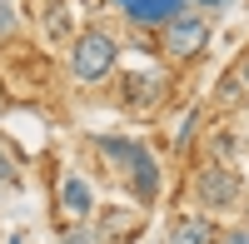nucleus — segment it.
<instances>
[{
	"instance_id": "nucleus-1",
	"label": "nucleus",
	"mask_w": 249,
	"mask_h": 244,
	"mask_svg": "<svg viewBox=\"0 0 249 244\" xmlns=\"http://www.w3.org/2000/svg\"><path fill=\"white\" fill-rule=\"evenodd\" d=\"M115 55H120L115 35L110 30H90V35H80V45L70 55V70H75V80H105L115 70Z\"/></svg>"
},
{
	"instance_id": "nucleus-2",
	"label": "nucleus",
	"mask_w": 249,
	"mask_h": 244,
	"mask_svg": "<svg viewBox=\"0 0 249 244\" xmlns=\"http://www.w3.org/2000/svg\"><path fill=\"white\" fill-rule=\"evenodd\" d=\"M160 30H164V55H175V60H195L204 45H210V20L195 15V10L164 20Z\"/></svg>"
},
{
	"instance_id": "nucleus-3",
	"label": "nucleus",
	"mask_w": 249,
	"mask_h": 244,
	"mask_svg": "<svg viewBox=\"0 0 249 244\" xmlns=\"http://www.w3.org/2000/svg\"><path fill=\"white\" fill-rule=\"evenodd\" d=\"M239 194H244L239 174H234V170H224V165L199 170V179H195V199H199L204 209H234V205H239Z\"/></svg>"
},
{
	"instance_id": "nucleus-4",
	"label": "nucleus",
	"mask_w": 249,
	"mask_h": 244,
	"mask_svg": "<svg viewBox=\"0 0 249 244\" xmlns=\"http://www.w3.org/2000/svg\"><path fill=\"white\" fill-rule=\"evenodd\" d=\"M124 10V20H135V25H164V20L184 15V0H115Z\"/></svg>"
},
{
	"instance_id": "nucleus-5",
	"label": "nucleus",
	"mask_w": 249,
	"mask_h": 244,
	"mask_svg": "<svg viewBox=\"0 0 249 244\" xmlns=\"http://www.w3.org/2000/svg\"><path fill=\"white\" fill-rule=\"evenodd\" d=\"M124 174H130V194L140 199V205H155V194H160V165H155V155L144 150Z\"/></svg>"
},
{
	"instance_id": "nucleus-6",
	"label": "nucleus",
	"mask_w": 249,
	"mask_h": 244,
	"mask_svg": "<svg viewBox=\"0 0 249 244\" xmlns=\"http://www.w3.org/2000/svg\"><path fill=\"white\" fill-rule=\"evenodd\" d=\"M164 244H214V225L204 214H184V219L170 225V239Z\"/></svg>"
},
{
	"instance_id": "nucleus-7",
	"label": "nucleus",
	"mask_w": 249,
	"mask_h": 244,
	"mask_svg": "<svg viewBox=\"0 0 249 244\" xmlns=\"http://www.w3.org/2000/svg\"><path fill=\"white\" fill-rule=\"evenodd\" d=\"M95 150L105 155V159H110L115 170H130L135 159L144 155V145H140V139H120V135H110V139H95Z\"/></svg>"
},
{
	"instance_id": "nucleus-8",
	"label": "nucleus",
	"mask_w": 249,
	"mask_h": 244,
	"mask_svg": "<svg viewBox=\"0 0 249 244\" xmlns=\"http://www.w3.org/2000/svg\"><path fill=\"white\" fill-rule=\"evenodd\" d=\"M135 229H140V214H135V209H110L105 219H100V239H105V244L130 239Z\"/></svg>"
},
{
	"instance_id": "nucleus-9",
	"label": "nucleus",
	"mask_w": 249,
	"mask_h": 244,
	"mask_svg": "<svg viewBox=\"0 0 249 244\" xmlns=\"http://www.w3.org/2000/svg\"><path fill=\"white\" fill-rule=\"evenodd\" d=\"M60 205H65L70 214H80V219H85L95 205H90V185H85V179H80V174H65V185H60Z\"/></svg>"
},
{
	"instance_id": "nucleus-10",
	"label": "nucleus",
	"mask_w": 249,
	"mask_h": 244,
	"mask_svg": "<svg viewBox=\"0 0 249 244\" xmlns=\"http://www.w3.org/2000/svg\"><path fill=\"white\" fill-rule=\"evenodd\" d=\"M124 105L130 110H140V105H155V95H160V80L155 75H135V80H124Z\"/></svg>"
},
{
	"instance_id": "nucleus-11",
	"label": "nucleus",
	"mask_w": 249,
	"mask_h": 244,
	"mask_svg": "<svg viewBox=\"0 0 249 244\" xmlns=\"http://www.w3.org/2000/svg\"><path fill=\"white\" fill-rule=\"evenodd\" d=\"M214 100H219V105H224V110H234V105H244V100H249V95H244V85H239V75H234V70L214 80Z\"/></svg>"
},
{
	"instance_id": "nucleus-12",
	"label": "nucleus",
	"mask_w": 249,
	"mask_h": 244,
	"mask_svg": "<svg viewBox=\"0 0 249 244\" xmlns=\"http://www.w3.org/2000/svg\"><path fill=\"white\" fill-rule=\"evenodd\" d=\"M195 125H199V110H184V120H179V130H175V150H184L195 139Z\"/></svg>"
},
{
	"instance_id": "nucleus-13",
	"label": "nucleus",
	"mask_w": 249,
	"mask_h": 244,
	"mask_svg": "<svg viewBox=\"0 0 249 244\" xmlns=\"http://www.w3.org/2000/svg\"><path fill=\"white\" fill-rule=\"evenodd\" d=\"M0 179H5V185H15V179H20V170H15V159H10L5 150H0Z\"/></svg>"
},
{
	"instance_id": "nucleus-14",
	"label": "nucleus",
	"mask_w": 249,
	"mask_h": 244,
	"mask_svg": "<svg viewBox=\"0 0 249 244\" xmlns=\"http://www.w3.org/2000/svg\"><path fill=\"white\" fill-rule=\"evenodd\" d=\"M214 244H249V229H224L214 234Z\"/></svg>"
},
{
	"instance_id": "nucleus-15",
	"label": "nucleus",
	"mask_w": 249,
	"mask_h": 244,
	"mask_svg": "<svg viewBox=\"0 0 249 244\" xmlns=\"http://www.w3.org/2000/svg\"><path fill=\"white\" fill-rule=\"evenodd\" d=\"M15 30V5H0V40Z\"/></svg>"
},
{
	"instance_id": "nucleus-16",
	"label": "nucleus",
	"mask_w": 249,
	"mask_h": 244,
	"mask_svg": "<svg viewBox=\"0 0 249 244\" xmlns=\"http://www.w3.org/2000/svg\"><path fill=\"white\" fill-rule=\"evenodd\" d=\"M65 244H95L90 229H65Z\"/></svg>"
},
{
	"instance_id": "nucleus-17",
	"label": "nucleus",
	"mask_w": 249,
	"mask_h": 244,
	"mask_svg": "<svg viewBox=\"0 0 249 244\" xmlns=\"http://www.w3.org/2000/svg\"><path fill=\"white\" fill-rule=\"evenodd\" d=\"M199 5H204V10H214V15H224V10L234 5V0H199Z\"/></svg>"
},
{
	"instance_id": "nucleus-18",
	"label": "nucleus",
	"mask_w": 249,
	"mask_h": 244,
	"mask_svg": "<svg viewBox=\"0 0 249 244\" xmlns=\"http://www.w3.org/2000/svg\"><path fill=\"white\" fill-rule=\"evenodd\" d=\"M234 75H239V85H244V95H249V55L239 60V70H234Z\"/></svg>"
},
{
	"instance_id": "nucleus-19",
	"label": "nucleus",
	"mask_w": 249,
	"mask_h": 244,
	"mask_svg": "<svg viewBox=\"0 0 249 244\" xmlns=\"http://www.w3.org/2000/svg\"><path fill=\"white\" fill-rule=\"evenodd\" d=\"M0 5H10V0H0Z\"/></svg>"
}]
</instances>
